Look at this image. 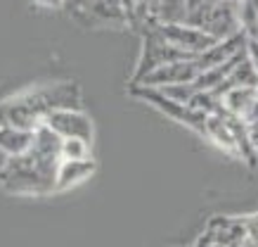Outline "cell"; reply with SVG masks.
I'll use <instances>...</instances> for the list:
<instances>
[{"label": "cell", "instance_id": "cell-17", "mask_svg": "<svg viewBox=\"0 0 258 247\" xmlns=\"http://www.w3.org/2000/svg\"><path fill=\"white\" fill-rule=\"evenodd\" d=\"M157 90H161L166 97H171V100H175V103L180 105H189L192 103V97L199 93L197 90L195 83H180V86H166V88H157Z\"/></svg>", "mask_w": 258, "mask_h": 247}, {"label": "cell", "instance_id": "cell-22", "mask_svg": "<svg viewBox=\"0 0 258 247\" xmlns=\"http://www.w3.org/2000/svg\"><path fill=\"white\" fill-rule=\"evenodd\" d=\"M256 97H258V88H256Z\"/></svg>", "mask_w": 258, "mask_h": 247}, {"label": "cell", "instance_id": "cell-10", "mask_svg": "<svg viewBox=\"0 0 258 247\" xmlns=\"http://www.w3.org/2000/svg\"><path fill=\"white\" fill-rule=\"evenodd\" d=\"M246 33L239 31L235 33L232 38H225V40H218L213 48H209L206 53H202V55L195 57L197 62V69H199V74L202 72H209V69H213V67H220V64L230 62L232 57H237L239 53H244V45H246Z\"/></svg>", "mask_w": 258, "mask_h": 247}, {"label": "cell", "instance_id": "cell-20", "mask_svg": "<svg viewBox=\"0 0 258 247\" xmlns=\"http://www.w3.org/2000/svg\"><path fill=\"white\" fill-rule=\"evenodd\" d=\"M38 5H43V8H52V10H57V8H62L64 5V0H36Z\"/></svg>", "mask_w": 258, "mask_h": 247}, {"label": "cell", "instance_id": "cell-21", "mask_svg": "<svg viewBox=\"0 0 258 247\" xmlns=\"http://www.w3.org/2000/svg\"><path fill=\"white\" fill-rule=\"evenodd\" d=\"M239 247H251V245H249V242H244V245H239Z\"/></svg>", "mask_w": 258, "mask_h": 247}, {"label": "cell", "instance_id": "cell-7", "mask_svg": "<svg viewBox=\"0 0 258 247\" xmlns=\"http://www.w3.org/2000/svg\"><path fill=\"white\" fill-rule=\"evenodd\" d=\"M45 126L55 131L62 140L76 138L90 145L95 140V124L83 110H57L45 119Z\"/></svg>", "mask_w": 258, "mask_h": 247}, {"label": "cell", "instance_id": "cell-6", "mask_svg": "<svg viewBox=\"0 0 258 247\" xmlns=\"http://www.w3.org/2000/svg\"><path fill=\"white\" fill-rule=\"evenodd\" d=\"M157 31L168 45L182 50V53H187V55H192V57L202 55V53H206L209 48H213V45L218 43V40L211 38L206 31L197 29V26H189L187 22L157 24Z\"/></svg>", "mask_w": 258, "mask_h": 247}, {"label": "cell", "instance_id": "cell-18", "mask_svg": "<svg viewBox=\"0 0 258 247\" xmlns=\"http://www.w3.org/2000/svg\"><path fill=\"white\" fill-rule=\"evenodd\" d=\"M244 53H246V60H249V64L253 67V72L258 74V38H246Z\"/></svg>", "mask_w": 258, "mask_h": 247}, {"label": "cell", "instance_id": "cell-9", "mask_svg": "<svg viewBox=\"0 0 258 247\" xmlns=\"http://www.w3.org/2000/svg\"><path fill=\"white\" fill-rule=\"evenodd\" d=\"M204 231L211 233L220 247H239L249 238L244 216H211Z\"/></svg>", "mask_w": 258, "mask_h": 247}, {"label": "cell", "instance_id": "cell-8", "mask_svg": "<svg viewBox=\"0 0 258 247\" xmlns=\"http://www.w3.org/2000/svg\"><path fill=\"white\" fill-rule=\"evenodd\" d=\"M197 76H199V69H197L195 60H180V62H171V64H166V67L154 69L138 86H147V88L180 86V83H195Z\"/></svg>", "mask_w": 258, "mask_h": 247}, {"label": "cell", "instance_id": "cell-11", "mask_svg": "<svg viewBox=\"0 0 258 247\" xmlns=\"http://www.w3.org/2000/svg\"><path fill=\"white\" fill-rule=\"evenodd\" d=\"M206 140L213 143L216 147H220L223 152L232 155V157H239V150H237V140L232 136V131L227 126V121L220 117V114H209L206 119Z\"/></svg>", "mask_w": 258, "mask_h": 247}, {"label": "cell", "instance_id": "cell-19", "mask_svg": "<svg viewBox=\"0 0 258 247\" xmlns=\"http://www.w3.org/2000/svg\"><path fill=\"white\" fill-rule=\"evenodd\" d=\"M249 138H251V145H253L256 152H258V119L249 121Z\"/></svg>", "mask_w": 258, "mask_h": 247}, {"label": "cell", "instance_id": "cell-24", "mask_svg": "<svg viewBox=\"0 0 258 247\" xmlns=\"http://www.w3.org/2000/svg\"><path fill=\"white\" fill-rule=\"evenodd\" d=\"M189 247H192V245H189Z\"/></svg>", "mask_w": 258, "mask_h": 247}, {"label": "cell", "instance_id": "cell-14", "mask_svg": "<svg viewBox=\"0 0 258 247\" xmlns=\"http://www.w3.org/2000/svg\"><path fill=\"white\" fill-rule=\"evenodd\" d=\"M33 133L31 131H22L15 126H0V150L8 157H17L31 147Z\"/></svg>", "mask_w": 258, "mask_h": 247}, {"label": "cell", "instance_id": "cell-16", "mask_svg": "<svg viewBox=\"0 0 258 247\" xmlns=\"http://www.w3.org/2000/svg\"><path fill=\"white\" fill-rule=\"evenodd\" d=\"M62 160L64 162H86V160H93V145L86 143V140H76V138L62 140Z\"/></svg>", "mask_w": 258, "mask_h": 247}, {"label": "cell", "instance_id": "cell-4", "mask_svg": "<svg viewBox=\"0 0 258 247\" xmlns=\"http://www.w3.org/2000/svg\"><path fill=\"white\" fill-rule=\"evenodd\" d=\"M128 93L133 97H140L145 103H149L154 110H159L161 114H166L168 119L178 121L182 126L192 128L197 131L199 136H206V119H209V114H204V112L195 110V107H189V105H180L171 97H166L161 90L157 88H147V86H128Z\"/></svg>", "mask_w": 258, "mask_h": 247}, {"label": "cell", "instance_id": "cell-1", "mask_svg": "<svg viewBox=\"0 0 258 247\" xmlns=\"http://www.w3.org/2000/svg\"><path fill=\"white\" fill-rule=\"evenodd\" d=\"M62 164V138L47 126L33 133L31 147L8 157L0 167V188L10 195H50L57 192V174Z\"/></svg>", "mask_w": 258, "mask_h": 247}, {"label": "cell", "instance_id": "cell-13", "mask_svg": "<svg viewBox=\"0 0 258 247\" xmlns=\"http://www.w3.org/2000/svg\"><path fill=\"white\" fill-rule=\"evenodd\" d=\"M258 97H256V88H232L230 93H225L223 97V105L230 114H235L239 119H246L249 121L251 112L256 107Z\"/></svg>", "mask_w": 258, "mask_h": 247}, {"label": "cell", "instance_id": "cell-23", "mask_svg": "<svg viewBox=\"0 0 258 247\" xmlns=\"http://www.w3.org/2000/svg\"><path fill=\"white\" fill-rule=\"evenodd\" d=\"M232 3H239V0H232Z\"/></svg>", "mask_w": 258, "mask_h": 247}, {"label": "cell", "instance_id": "cell-15", "mask_svg": "<svg viewBox=\"0 0 258 247\" xmlns=\"http://www.w3.org/2000/svg\"><path fill=\"white\" fill-rule=\"evenodd\" d=\"M239 22L249 38H258V0H239Z\"/></svg>", "mask_w": 258, "mask_h": 247}, {"label": "cell", "instance_id": "cell-5", "mask_svg": "<svg viewBox=\"0 0 258 247\" xmlns=\"http://www.w3.org/2000/svg\"><path fill=\"white\" fill-rule=\"evenodd\" d=\"M180 60H195L192 55L182 53V50L168 45L161 36H159L157 26L149 29V31L142 33V53H140V62H138V69H135L133 79H131V86H138L142 83L145 76L159 69V67H166L171 62H180Z\"/></svg>", "mask_w": 258, "mask_h": 247}, {"label": "cell", "instance_id": "cell-2", "mask_svg": "<svg viewBox=\"0 0 258 247\" xmlns=\"http://www.w3.org/2000/svg\"><path fill=\"white\" fill-rule=\"evenodd\" d=\"M57 110H81V88L76 81H52L0 100V126L36 133Z\"/></svg>", "mask_w": 258, "mask_h": 247}, {"label": "cell", "instance_id": "cell-12", "mask_svg": "<svg viewBox=\"0 0 258 247\" xmlns=\"http://www.w3.org/2000/svg\"><path fill=\"white\" fill-rule=\"evenodd\" d=\"M95 171H97L95 160H86V162H64L62 160L59 174H57V190H69L74 185L83 183Z\"/></svg>", "mask_w": 258, "mask_h": 247}, {"label": "cell", "instance_id": "cell-3", "mask_svg": "<svg viewBox=\"0 0 258 247\" xmlns=\"http://www.w3.org/2000/svg\"><path fill=\"white\" fill-rule=\"evenodd\" d=\"M185 22L206 31L216 40L232 38L235 33L242 31L239 3H232V0H202L195 10L187 12Z\"/></svg>", "mask_w": 258, "mask_h": 247}]
</instances>
